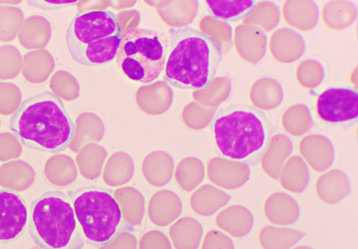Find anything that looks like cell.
I'll list each match as a JSON object with an SVG mask.
<instances>
[{"label": "cell", "instance_id": "11", "mask_svg": "<svg viewBox=\"0 0 358 249\" xmlns=\"http://www.w3.org/2000/svg\"><path fill=\"white\" fill-rule=\"evenodd\" d=\"M266 219L278 225H289L300 218L301 211L297 201L284 192H275L264 203Z\"/></svg>", "mask_w": 358, "mask_h": 249}, {"label": "cell", "instance_id": "13", "mask_svg": "<svg viewBox=\"0 0 358 249\" xmlns=\"http://www.w3.org/2000/svg\"><path fill=\"white\" fill-rule=\"evenodd\" d=\"M351 190L348 176L338 169L320 176L316 185L318 197L327 205L338 204L350 195Z\"/></svg>", "mask_w": 358, "mask_h": 249}, {"label": "cell", "instance_id": "26", "mask_svg": "<svg viewBox=\"0 0 358 249\" xmlns=\"http://www.w3.org/2000/svg\"><path fill=\"white\" fill-rule=\"evenodd\" d=\"M22 68V57L17 48L13 45L0 47V79L10 80L16 78Z\"/></svg>", "mask_w": 358, "mask_h": 249}, {"label": "cell", "instance_id": "32", "mask_svg": "<svg viewBox=\"0 0 358 249\" xmlns=\"http://www.w3.org/2000/svg\"><path fill=\"white\" fill-rule=\"evenodd\" d=\"M78 1H29L31 6L43 9H59L76 6Z\"/></svg>", "mask_w": 358, "mask_h": 249}, {"label": "cell", "instance_id": "5", "mask_svg": "<svg viewBox=\"0 0 358 249\" xmlns=\"http://www.w3.org/2000/svg\"><path fill=\"white\" fill-rule=\"evenodd\" d=\"M29 229L34 243L43 248L82 249L86 243L69 195L59 190L31 203Z\"/></svg>", "mask_w": 358, "mask_h": 249}, {"label": "cell", "instance_id": "1", "mask_svg": "<svg viewBox=\"0 0 358 249\" xmlns=\"http://www.w3.org/2000/svg\"><path fill=\"white\" fill-rule=\"evenodd\" d=\"M9 127L28 148L48 153L69 148L76 132L63 101L50 92L22 101L11 117Z\"/></svg>", "mask_w": 358, "mask_h": 249}, {"label": "cell", "instance_id": "23", "mask_svg": "<svg viewBox=\"0 0 358 249\" xmlns=\"http://www.w3.org/2000/svg\"><path fill=\"white\" fill-rule=\"evenodd\" d=\"M44 174L55 186L64 187L71 184L76 177V169L71 157L55 155L44 166Z\"/></svg>", "mask_w": 358, "mask_h": 249}, {"label": "cell", "instance_id": "10", "mask_svg": "<svg viewBox=\"0 0 358 249\" xmlns=\"http://www.w3.org/2000/svg\"><path fill=\"white\" fill-rule=\"evenodd\" d=\"M208 177L213 183L222 188L237 190L248 183L250 171L245 163L218 159L212 162Z\"/></svg>", "mask_w": 358, "mask_h": 249}, {"label": "cell", "instance_id": "33", "mask_svg": "<svg viewBox=\"0 0 358 249\" xmlns=\"http://www.w3.org/2000/svg\"><path fill=\"white\" fill-rule=\"evenodd\" d=\"M0 124H1V121H0Z\"/></svg>", "mask_w": 358, "mask_h": 249}, {"label": "cell", "instance_id": "6", "mask_svg": "<svg viewBox=\"0 0 358 249\" xmlns=\"http://www.w3.org/2000/svg\"><path fill=\"white\" fill-rule=\"evenodd\" d=\"M85 241L102 247L125 231H132L123 216L113 190L96 186L69 192Z\"/></svg>", "mask_w": 358, "mask_h": 249}, {"label": "cell", "instance_id": "16", "mask_svg": "<svg viewBox=\"0 0 358 249\" xmlns=\"http://www.w3.org/2000/svg\"><path fill=\"white\" fill-rule=\"evenodd\" d=\"M52 35L49 20L41 15H34L24 20L18 39L27 50H42L48 44Z\"/></svg>", "mask_w": 358, "mask_h": 249}, {"label": "cell", "instance_id": "8", "mask_svg": "<svg viewBox=\"0 0 358 249\" xmlns=\"http://www.w3.org/2000/svg\"><path fill=\"white\" fill-rule=\"evenodd\" d=\"M320 118L339 126H351L358 117V94L352 87H331L324 90L317 99Z\"/></svg>", "mask_w": 358, "mask_h": 249}, {"label": "cell", "instance_id": "31", "mask_svg": "<svg viewBox=\"0 0 358 249\" xmlns=\"http://www.w3.org/2000/svg\"><path fill=\"white\" fill-rule=\"evenodd\" d=\"M204 248H234L231 237L219 231L209 232L203 243Z\"/></svg>", "mask_w": 358, "mask_h": 249}, {"label": "cell", "instance_id": "22", "mask_svg": "<svg viewBox=\"0 0 358 249\" xmlns=\"http://www.w3.org/2000/svg\"><path fill=\"white\" fill-rule=\"evenodd\" d=\"M305 236V232L299 230L266 225L260 232L259 240L264 248H291Z\"/></svg>", "mask_w": 358, "mask_h": 249}, {"label": "cell", "instance_id": "18", "mask_svg": "<svg viewBox=\"0 0 358 249\" xmlns=\"http://www.w3.org/2000/svg\"><path fill=\"white\" fill-rule=\"evenodd\" d=\"M231 197L214 186L199 188L192 198L193 209L201 216L209 217L228 205Z\"/></svg>", "mask_w": 358, "mask_h": 249}, {"label": "cell", "instance_id": "25", "mask_svg": "<svg viewBox=\"0 0 358 249\" xmlns=\"http://www.w3.org/2000/svg\"><path fill=\"white\" fill-rule=\"evenodd\" d=\"M24 22L22 10L15 6H0V41L10 42L18 35Z\"/></svg>", "mask_w": 358, "mask_h": 249}, {"label": "cell", "instance_id": "21", "mask_svg": "<svg viewBox=\"0 0 358 249\" xmlns=\"http://www.w3.org/2000/svg\"><path fill=\"white\" fill-rule=\"evenodd\" d=\"M206 3L213 17L226 22L237 21L249 16L256 6V2L253 0L206 1Z\"/></svg>", "mask_w": 358, "mask_h": 249}, {"label": "cell", "instance_id": "4", "mask_svg": "<svg viewBox=\"0 0 358 249\" xmlns=\"http://www.w3.org/2000/svg\"><path fill=\"white\" fill-rule=\"evenodd\" d=\"M122 36V27L113 11H84L77 13L67 28L66 46L77 63L100 66L116 59Z\"/></svg>", "mask_w": 358, "mask_h": 249}, {"label": "cell", "instance_id": "2", "mask_svg": "<svg viewBox=\"0 0 358 249\" xmlns=\"http://www.w3.org/2000/svg\"><path fill=\"white\" fill-rule=\"evenodd\" d=\"M171 50L164 80L178 88L201 90L214 80L223 59L214 38L192 27L170 29Z\"/></svg>", "mask_w": 358, "mask_h": 249}, {"label": "cell", "instance_id": "12", "mask_svg": "<svg viewBox=\"0 0 358 249\" xmlns=\"http://www.w3.org/2000/svg\"><path fill=\"white\" fill-rule=\"evenodd\" d=\"M300 151L315 171L323 172L327 171L334 162L333 145L323 136H308V137L301 141Z\"/></svg>", "mask_w": 358, "mask_h": 249}, {"label": "cell", "instance_id": "14", "mask_svg": "<svg viewBox=\"0 0 358 249\" xmlns=\"http://www.w3.org/2000/svg\"><path fill=\"white\" fill-rule=\"evenodd\" d=\"M219 227L236 239L248 235L254 226L252 213L242 206H232L221 211L216 218Z\"/></svg>", "mask_w": 358, "mask_h": 249}, {"label": "cell", "instance_id": "9", "mask_svg": "<svg viewBox=\"0 0 358 249\" xmlns=\"http://www.w3.org/2000/svg\"><path fill=\"white\" fill-rule=\"evenodd\" d=\"M29 208L17 192L0 190V243H13L24 234Z\"/></svg>", "mask_w": 358, "mask_h": 249}, {"label": "cell", "instance_id": "20", "mask_svg": "<svg viewBox=\"0 0 358 249\" xmlns=\"http://www.w3.org/2000/svg\"><path fill=\"white\" fill-rule=\"evenodd\" d=\"M280 183L287 190L295 194L304 192L310 183V173L307 165L300 157L290 158L282 169Z\"/></svg>", "mask_w": 358, "mask_h": 249}, {"label": "cell", "instance_id": "3", "mask_svg": "<svg viewBox=\"0 0 358 249\" xmlns=\"http://www.w3.org/2000/svg\"><path fill=\"white\" fill-rule=\"evenodd\" d=\"M211 129L222 157L252 165L261 161L273 132L271 122L263 112L239 105L220 110L213 120Z\"/></svg>", "mask_w": 358, "mask_h": 249}, {"label": "cell", "instance_id": "7", "mask_svg": "<svg viewBox=\"0 0 358 249\" xmlns=\"http://www.w3.org/2000/svg\"><path fill=\"white\" fill-rule=\"evenodd\" d=\"M167 47L159 33L145 28H133L122 34L117 61L130 80L151 83L164 71Z\"/></svg>", "mask_w": 358, "mask_h": 249}, {"label": "cell", "instance_id": "15", "mask_svg": "<svg viewBox=\"0 0 358 249\" xmlns=\"http://www.w3.org/2000/svg\"><path fill=\"white\" fill-rule=\"evenodd\" d=\"M36 173L22 160L9 162L0 166V186L15 192L29 189L35 182Z\"/></svg>", "mask_w": 358, "mask_h": 249}, {"label": "cell", "instance_id": "27", "mask_svg": "<svg viewBox=\"0 0 358 249\" xmlns=\"http://www.w3.org/2000/svg\"><path fill=\"white\" fill-rule=\"evenodd\" d=\"M282 122L285 129L294 136L306 133L312 124L309 110L304 106H295L288 109Z\"/></svg>", "mask_w": 358, "mask_h": 249}, {"label": "cell", "instance_id": "30", "mask_svg": "<svg viewBox=\"0 0 358 249\" xmlns=\"http://www.w3.org/2000/svg\"><path fill=\"white\" fill-rule=\"evenodd\" d=\"M22 151V144L14 133L0 134V162L17 159Z\"/></svg>", "mask_w": 358, "mask_h": 249}, {"label": "cell", "instance_id": "28", "mask_svg": "<svg viewBox=\"0 0 358 249\" xmlns=\"http://www.w3.org/2000/svg\"><path fill=\"white\" fill-rule=\"evenodd\" d=\"M20 88L10 83H0V115H14L21 105Z\"/></svg>", "mask_w": 358, "mask_h": 249}, {"label": "cell", "instance_id": "17", "mask_svg": "<svg viewBox=\"0 0 358 249\" xmlns=\"http://www.w3.org/2000/svg\"><path fill=\"white\" fill-rule=\"evenodd\" d=\"M54 64L52 56L48 50H32L22 59L21 73L28 83L39 85L48 80L54 69Z\"/></svg>", "mask_w": 358, "mask_h": 249}, {"label": "cell", "instance_id": "29", "mask_svg": "<svg viewBox=\"0 0 358 249\" xmlns=\"http://www.w3.org/2000/svg\"><path fill=\"white\" fill-rule=\"evenodd\" d=\"M52 94L66 100H73L78 97V86L75 79L64 71L56 73L51 78Z\"/></svg>", "mask_w": 358, "mask_h": 249}, {"label": "cell", "instance_id": "19", "mask_svg": "<svg viewBox=\"0 0 358 249\" xmlns=\"http://www.w3.org/2000/svg\"><path fill=\"white\" fill-rule=\"evenodd\" d=\"M292 152V144L285 136L272 137L268 148L262 157L265 173L272 178L278 179L281 173L286 157Z\"/></svg>", "mask_w": 358, "mask_h": 249}, {"label": "cell", "instance_id": "24", "mask_svg": "<svg viewBox=\"0 0 358 249\" xmlns=\"http://www.w3.org/2000/svg\"><path fill=\"white\" fill-rule=\"evenodd\" d=\"M251 99L253 104L259 109H273L282 104L283 90L275 81L264 79L253 85Z\"/></svg>", "mask_w": 358, "mask_h": 249}]
</instances>
